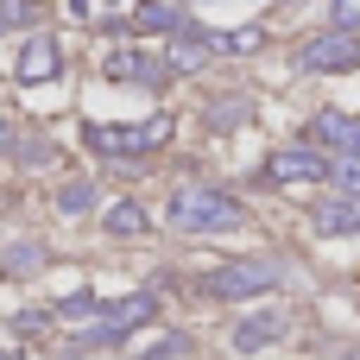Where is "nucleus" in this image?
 Returning a JSON list of instances; mask_svg holds the SVG:
<instances>
[{"instance_id": "nucleus-1", "label": "nucleus", "mask_w": 360, "mask_h": 360, "mask_svg": "<svg viewBox=\"0 0 360 360\" xmlns=\"http://www.w3.org/2000/svg\"><path fill=\"white\" fill-rule=\"evenodd\" d=\"M165 215H171V228H184V234H215V228H240V221H247V209H240L228 190H215V184H184V190H171Z\"/></svg>"}, {"instance_id": "nucleus-2", "label": "nucleus", "mask_w": 360, "mask_h": 360, "mask_svg": "<svg viewBox=\"0 0 360 360\" xmlns=\"http://www.w3.org/2000/svg\"><path fill=\"white\" fill-rule=\"evenodd\" d=\"M152 316H158V291H133V297L108 304L82 335H70V348H114V342H127L133 329H146Z\"/></svg>"}, {"instance_id": "nucleus-3", "label": "nucleus", "mask_w": 360, "mask_h": 360, "mask_svg": "<svg viewBox=\"0 0 360 360\" xmlns=\"http://www.w3.org/2000/svg\"><path fill=\"white\" fill-rule=\"evenodd\" d=\"M82 133H89V146L108 152V158H139V152L171 146L177 120H171V114H152V120H139V127H82Z\"/></svg>"}, {"instance_id": "nucleus-4", "label": "nucleus", "mask_w": 360, "mask_h": 360, "mask_svg": "<svg viewBox=\"0 0 360 360\" xmlns=\"http://www.w3.org/2000/svg\"><path fill=\"white\" fill-rule=\"evenodd\" d=\"M329 177V158L316 152V146H278V152H266V165H259V184H278V190H291V184H323Z\"/></svg>"}, {"instance_id": "nucleus-5", "label": "nucleus", "mask_w": 360, "mask_h": 360, "mask_svg": "<svg viewBox=\"0 0 360 360\" xmlns=\"http://www.w3.org/2000/svg\"><path fill=\"white\" fill-rule=\"evenodd\" d=\"M272 285H278V272L259 266V259H234V266H215V272L202 278V291L221 297V304H234V297H266Z\"/></svg>"}, {"instance_id": "nucleus-6", "label": "nucleus", "mask_w": 360, "mask_h": 360, "mask_svg": "<svg viewBox=\"0 0 360 360\" xmlns=\"http://www.w3.org/2000/svg\"><path fill=\"white\" fill-rule=\"evenodd\" d=\"M304 70H316V76H335V70H360V32H316L310 44H304V57H297Z\"/></svg>"}, {"instance_id": "nucleus-7", "label": "nucleus", "mask_w": 360, "mask_h": 360, "mask_svg": "<svg viewBox=\"0 0 360 360\" xmlns=\"http://www.w3.org/2000/svg\"><path fill=\"white\" fill-rule=\"evenodd\" d=\"M57 70H63V44H57V32H32L25 38V51H19V63H13V82H57Z\"/></svg>"}, {"instance_id": "nucleus-8", "label": "nucleus", "mask_w": 360, "mask_h": 360, "mask_svg": "<svg viewBox=\"0 0 360 360\" xmlns=\"http://www.w3.org/2000/svg\"><path fill=\"white\" fill-rule=\"evenodd\" d=\"M108 82H139V89H165L171 82V70L158 63V57H146V51H108Z\"/></svg>"}, {"instance_id": "nucleus-9", "label": "nucleus", "mask_w": 360, "mask_h": 360, "mask_svg": "<svg viewBox=\"0 0 360 360\" xmlns=\"http://www.w3.org/2000/svg\"><path fill=\"white\" fill-rule=\"evenodd\" d=\"M285 335V316L278 310H253V316H240V329H234V354H259V348H272Z\"/></svg>"}, {"instance_id": "nucleus-10", "label": "nucleus", "mask_w": 360, "mask_h": 360, "mask_svg": "<svg viewBox=\"0 0 360 360\" xmlns=\"http://www.w3.org/2000/svg\"><path fill=\"white\" fill-rule=\"evenodd\" d=\"M310 133H316V139H329V146H342L348 158L360 152V120H354V114H335V108H323V114L310 120Z\"/></svg>"}, {"instance_id": "nucleus-11", "label": "nucleus", "mask_w": 360, "mask_h": 360, "mask_svg": "<svg viewBox=\"0 0 360 360\" xmlns=\"http://www.w3.org/2000/svg\"><path fill=\"white\" fill-rule=\"evenodd\" d=\"M101 228L114 234V240H139L146 228H152V215L133 202V196H120V202H108V215H101Z\"/></svg>"}, {"instance_id": "nucleus-12", "label": "nucleus", "mask_w": 360, "mask_h": 360, "mask_svg": "<svg viewBox=\"0 0 360 360\" xmlns=\"http://www.w3.org/2000/svg\"><path fill=\"white\" fill-rule=\"evenodd\" d=\"M316 234H342V240H354L360 234V202H316Z\"/></svg>"}, {"instance_id": "nucleus-13", "label": "nucleus", "mask_w": 360, "mask_h": 360, "mask_svg": "<svg viewBox=\"0 0 360 360\" xmlns=\"http://www.w3.org/2000/svg\"><path fill=\"white\" fill-rule=\"evenodd\" d=\"M133 25H139V32H165V38H184L196 19H190L184 6H139V13H133Z\"/></svg>"}, {"instance_id": "nucleus-14", "label": "nucleus", "mask_w": 360, "mask_h": 360, "mask_svg": "<svg viewBox=\"0 0 360 360\" xmlns=\"http://www.w3.org/2000/svg\"><path fill=\"white\" fill-rule=\"evenodd\" d=\"M215 44H221V51H234V57H247V51H259V44H266V32H259V25H234V32H215Z\"/></svg>"}, {"instance_id": "nucleus-15", "label": "nucleus", "mask_w": 360, "mask_h": 360, "mask_svg": "<svg viewBox=\"0 0 360 360\" xmlns=\"http://www.w3.org/2000/svg\"><path fill=\"white\" fill-rule=\"evenodd\" d=\"M57 209H63V215L95 209V184H63V190H57Z\"/></svg>"}, {"instance_id": "nucleus-16", "label": "nucleus", "mask_w": 360, "mask_h": 360, "mask_svg": "<svg viewBox=\"0 0 360 360\" xmlns=\"http://www.w3.org/2000/svg\"><path fill=\"white\" fill-rule=\"evenodd\" d=\"M329 177H335V190H342L348 202H360V152H354V158H342V165H335Z\"/></svg>"}, {"instance_id": "nucleus-17", "label": "nucleus", "mask_w": 360, "mask_h": 360, "mask_svg": "<svg viewBox=\"0 0 360 360\" xmlns=\"http://www.w3.org/2000/svg\"><path fill=\"white\" fill-rule=\"evenodd\" d=\"M101 304H95V291H70L63 304H57V316H95Z\"/></svg>"}, {"instance_id": "nucleus-18", "label": "nucleus", "mask_w": 360, "mask_h": 360, "mask_svg": "<svg viewBox=\"0 0 360 360\" xmlns=\"http://www.w3.org/2000/svg\"><path fill=\"white\" fill-rule=\"evenodd\" d=\"M44 323H51V310H19V316H13L19 335H44Z\"/></svg>"}, {"instance_id": "nucleus-19", "label": "nucleus", "mask_w": 360, "mask_h": 360, "mask_svg": "<svg viewBox=\"0 0 360 360\" xmlns=\"http://www.w3.org/2000/svg\"><path fill=\"white\" fill-rule=\"evenodd\" d=\"M13 152H19V158H25V165H44V158H51V146H44V139H19V146H13Z\"/></svg>"}, {"instance_id": "nucleus-20", "label": "nucleus", "mask_w": 360, "mask_h": 360, "mask_svg": "<svg viewBox=\"0 0 360 360\" xmlns=\"http://www.w3.org/2000/svg\"><path fill=\"white\" fill-rule=\"evenodd\" d=\"M360 25V0H342V6H335V32H354Z\"/></svg>"}, {"instance_id": "nucleus-21", "label": "nucleus", "mask_w": 360, "mask_h": 360, "mask_svg": "<svg viewBox=\"0 0 360 360\" xmlns=\"http://www.w3.org/2000/svg\"><path fill=\"white\" fill-rule=\"evenodd\" d=\"M32 19H38L32 6H0V32H6V25H32Z\"/></svg>"}, {"instance_id": "nucleus-22", "label": "nucleus", "mask_w": 360, "mask_h": 360, "mask_svg": "<svg viewBox=\"0 0 360 360\" xmlns=\"http://www.w3.org/2000/svg\"><path fill=\"white\" fill-rule=\"evenodd\" d=\"M171 354H184V342H158V348H146V360H171Z\"/></svg>"}, {"instance_id": "nucleus-23", "label": "nucleus", "mask_w": 360, "mask_h": 360, "mask_svg": "<svg viewBox=\"0 0 360 360\" xmlns=\"http://www.w3.org/2000/svg\"><path fill=\"white\" fill-rule=\"evenodd\" d=\"M13 146H19V133H13V127H6V120H0V158H6V152H13Z\"/></svg>"}, {"instance_id": "nucleus-24", "label": "nucleus", "mask_w": 360, "mask_h": 360, "mask_svg": "<svg viewBox=\"0 0 360 360\" xmlns=\"http://www.w3.org/2000/svg\"><path fill=\"white\" fill-rule=\"evenodd\" d=\"M0 360H25V354H19V348H0Z\"/></svg>"}, {"instance_id": "nucleus-25", "label": "nucleus", "mask_w": 360, "mask_h": 360, "mask_svg": "<svg viewBox=\"0 0 360 360\" xmlns=\"http://www.w3.org/2000/svg\"><path fill=\"white\" fill-rule=\"evenodd\" d=\"M348 360H360V354H348Z\"/></svg>"}]
</instances>
